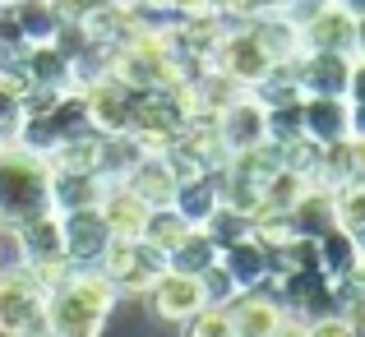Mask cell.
Wrapping results in <instances>:
<instances>
[{
    "label": "cell",
    "instance_id": "obj_1",
    "mask_svg": "<svg viewBox=\"0 0 365 337\" xmlns=\"http://www.w3.org/2000/svg\"><path fill=\"white\" fill-rule=\"evenodd\" d=\"M120 291L98 264L74 268L56 291H46V337H102Z\"/></svg>",
    "mask_w": 365,
    "mask_h": 337
},
{
    "label": "cell",
    "instance_id": "obj_2",
    "mask_svg": "<svg viewBox=\"0 0 365 337\" xmlns=\"http://www.w3.org/2000/svg\"><path fill=\"white\" fill-rule=\"evenodd\" d=\"M51 208V162L24 143L0 148V231Z\"/></svg>",
    "mask_w": 365,
    "mask_h": 337
},
{
    "label": "cell",
    "instance_id": "obj_3",
    "mask_svg": "<svg viewBox=\"0 0 365 337\" xmlns=\"http://www.w3.org/2000/svg\"><path fill=\"white\" fill-rule=\"evenodd\" d=\"M46 333V286L33 268L5 264L0 268V337H37Z\"/></svg>",
    "mask_w": 365,
    "mask_h": 337
},
{
    "label": "cell",
    "instance_id": "obj_4",
    "mask_svg": "<svg viewBox=\"0 0 365 337\" xmlns=\"http://www.w3.org/2000/svg\"><path fill=\"white\" fill-rule=\"evenodd\" d=\"M273 51L264 46V37L255 33V24H241V28H227V37L217 42V56L208 70H222L232 83L241 88H259V83L273 74Z\"/></svg>",
    "mask_w": 365,
    "mask_h": 337
},
{
    "label": "cell",
    "instance_id": "obj_5",
    "mask_svg": "<svg viewBox=\"0 0 365 337\" xmlns=\"http://www.w3.org/2000/svg\"><path fill=\"white\" fill-rule=\"evenodd\" d=\"M98 268L116 282L120 296H148V286L158 282V273L167 268V254L153 249L148 240H111Z\"/></svg>",
    "mask_w": 365,
    "mask_h": 337
},
{
    "label": "cell",
    "instance_id": "obj_6",
    "mask_svg": "<svg viewBox=\"0 0 365 337\" xmlns=\"http://www.w3.org/2000/svg\"><path fill=\"white\" fill-rule=\"evenodd\" d=\"M296 28H301V51L356 56V14L338 0H314L310 14L296 19Z\"/></svg>",
    "mask_w": 365,
    "mask_h": 337
},
{
    "label": "cell",
    "instance_id": "obj_7",
    "mask_svg": "<svg viewBox=\"0 0 365 337\" xmlns=\"http://www.w3.org/2000/svg\"><path fill=\"white\" fill-rule=\"evenodd\" d=\"M148 305L162 323H180L185 328L199 310L208 305V291H204V277L195 273H176V268H162L158 282L148 286Z\"/></svg>",
    "mask_w": 365,
    "mask_h": 337
},
{
    "label": "cell",
    "instance_id": "obj_8",
    "mask_svg": "<svg viewBox=\"0 0 365 337\" xmlns=\"http://www.w3.org/2000/svg\"><path fill=\"white\" fill-rule=\"evenodd\" d=\"M61 240H65V259L88 268V264H102V254L111 245V231L98 208H74V213H61Z\"/></svg>",
    "mask_w": 365,
    "mask_h": 337
},
{
    "label": "cell",
    "instance_id": "obj_9",
    "mask_svg": "<svg viewBox=\"0 0 365 337\" xmlns=\"http://www.w3.org/2000/svg\"><path fill=\"white\" fill-rule=\"evenodd\" d=\"M351 56L338 51H301L296 56V83L305 98H347Z\"/></svg>",
    "mask_w": 365,
    "mask_h": 337
},
{
    "label": "cell",
    "instance_id": "obj_10",
    "mask_svg": "<svg viewBox=\"0 0 365 337\" xmlns=\"http://www.w3.org/2000/svg\"><path fill=\"white\" fill-rule=\"evenodd\" d=\"M217 134H222L227 152H245L268 139V107L255 93H241L227 111H217Z\"/></svg>",
    "mask_w": 365,
    "mask_h": 337
},
{
    "label": "cell",
    "instance_id": "obj_11",
    "mask_svg": "<svg viewBox=\"0 0 365 337\" xmlns=\"http://www.w3.org/2000/svg\"><path fill=\"white\" fill-rule=\"evenodd\" d=\"M232 319L241 337H277V328L287 323V305L268 286H255V291H241L232 301Z\"/></svg>",
    "mask_w": 365,
    "mask_h": 337
},
{
    "label": "cell",
    "instance_id": "obj_12",
    "mask_svg": "<svg viewBox=\"0 0 365 337\" xmlns=\"http://www.w3.org/2000/svg\"><path fill=\"white\" fill-rule=\"evenodd\" d=\"M305 139L329 148V143L351 139V102L347 98H301Z\"/></svg>",
    "mask_w": 365,
    "mask_h": 337
},
{
    "label": "cell",
    "instance_id": "obj_13",
    "mask_svg": "<svg viewBox=\"0 0 365 337\" xmlns=\"http://www.w3.org/2000/svg\"><path fill=\"white\" fill-rule=\"evenodd\" d=\"M217 264L232 273V282L241 286V291H255V286H264L268 277H273V249L255 236H241V240H232V245H222Z\"/></svg>",
    "mask_w": 365,
    "mask_h": 337
},
{
    "label": "cell",
    "instance_id": "obj_14",
    "mask_svg": "<svg viewBox=\"0 0 365 337\" xmlns=\"http://www.w3.org/2000/svg\"><path fill=\"white\" fill-rule=\"evenodd\" d=\"M98 213H102V222H107L111 240H143V227H148V213H153V208L143 204L134 190L107 185V195H102Z\"/></svg>",
    "mask_w": 365,
    "mask_h": 337
},
{
    "label": "cell",
    "instance_id": "obj_15",
    "mask_svg": "<svg viewBox=\"0 0 365 337\" xmlns=\"http://www.w3.org/2000/svg\"><path fill=\"white\" fill-rule=\"evenodd\" d=\"M120 185H125V190H134V195H139L148 208H167V204H176V190H180L162 152H143V157L130 167V176H125Z\"/></svg>",
    "mask_w": 365,
    "mask_h": 337
},
{
    "label": "cell",
    "instance_id": "obj_16",
    "mask_svg": "<svg viewBox=\"0 0 365 337\" xmlns=\"http://www.w3.org/2000/svg\"><path fill=\"white\" fill-rule=\"evenodd\" d=\"M287 217H292V231H296V236H305V240L329 236V231L338 227V204H333V190L305 185V195L287 208Z\"/></svg>",
    "mask_w": 365,
    "mask_h": 337
},
{
    "label": "cell",
    "instance_id": "obj_17",
    "mask_svg": "<svg viewBox=\"0 0 365 337\" xmlns=\"http://www.w3.org/2000/svg\"><path fill=\"white\" fill-rule=\"evenodd\" d=\"M314 245H319V273L329 277L333 286H338V282H347V277L356 273L361 254H365V245H361L356 236H351V231H342V227H333L329 236H319Z\"/></svg>",
    "mask_w": 365,
    "mask_h": 337
},
{
    "label": "cell",
    "instance_id": "obj_18",
    "mask_svg": "<svg viewBox=\"0 0 365 337\" xmlns=\"http://www.w3.org/2000/svg\"><path fill=\"white\" fill-rule=\"evenodd\" d=\"M9 9H14V24H19V33H24L28 46L56 42V33H61V24H65L56 0H19V5H9Z\"/></svg>",
    "mask_w": 365,
    "mask_h": 337
},
{
    "label": "cell",
    "instance_id": "obj_19",
    "mask_svg": "<svg viewBox=\"0 0 365 337\" xmlns=\"http://www.w3.org/2000/svg\"><path fill=\"white\" fill-rule=\"evenodd\" d=\"M217 254H222V249H217V240L208 236L204 227H190L185 236H180V245L171 249L167 254V268H176V273H208V268L217 264Z\"/></svg>",
    "mask_w": 365,
    "mask_h": 337
},
{
    "label": "cell",
    "instance_id": "obj_20",
    "mask_svg": "<svg viewBox=\"0 0 365 337\" xmlns=\"http://www.w3.org/2000/svg\"><path fill=\"white\" fill-rule=\"evenodd\" d=\"M190 231V222L180 217V208L176 204H167V208H153L148 213V227H143V240H148L153 249H162V254H171V249L180 245V236Z\"/></svg>",
    "mask_w": 365,
    "mask_h": 337
},
{
    "label": "cell",
    "instance_id": "obj_21",
    "mask_svg": "<svg viewBox=\"0 0 365 337\" xmlns=\"http://www.w3.org/2000/svg\"><path fill=\"white\" fill-rule=\"evenodd\" d=\"M333 204H338V227L365 245V180H347V185L333 190Z\"/></svg>",
    "mask_w": 365,
    "mask_h": 337
},
{
    "label": "cell",
    "instance_id": "obj_22",
    "mask_svg": "<svg viewBox=\"0 0 365 337\" xmlns=\"http://www.w3.org/2000/svg\"><path fill=\"white\" fill-rule=\"evenodd\" d=\"M305 139V120H301V98L296 102H277L268 107V143L277 148H292V143Z\"/></svg>",
    "mask_w": 365,
    "mask_h": 337
},
{
    "label": "cell",
    "instance_id": "obj_23",
    "mask_svg": "<svg viewBox=\"0 0 365 337\" xmlns=\"http://www.w3.org/2000/svg\"><path fill=\"white\" fill-rule=\"evenodd\" d=\"M185 337H241L236 333V319H232V305H204L185 323Z\"/></svg>",
    "mask_w": 365,
    "mask_h": 337
},
{
    "label": "cell",
    "instance_id": "obj_24",
    "mask_svg": "<svg viewBox=\"0 0 365 337\" xmlns=\"http://www.w3.org/2000/svg\"><path fill=\"white\" fill-rule=\"evenodd\" d=\"M204 277V291H208V305H232L236 296H241V286L232 282V273H227L222 264H213L208 273H199Z\"/></svg>",
    "mask_w": 365,
    "mask_h": 337
},
{
    "label": "cell",
    "instance_id": "obj_25",
    "mask_svg": "<svg viewBox=\"0 0 365 337\" xmlns=\"http://www.w3.org/2000/svg\"><path fill=\"white\" fill-rule=\"evenodd\" d=\"M310 337H356V323L347 319V314H319V319H310Z\"/></svg>",
    "mask_w": 365,
    "mask_h": 337
},
{
    "label": "cell",
    "instance_id": "obj_26",
    "mask_svg": "<svg viewBox=\"0 0 365 337\" xmlns=\"http://www.w3.org/2000/svg\"><path fill=\"white\" fill-rule=\"evenodd\" d=\"M347 102L351 107H365V61L351 56V74H347Z\"/></svg>",
    "mask_w": 365,
    "mask_h": 337
},
{
    "label": "cell",
    "instance_id": "obj_27",
    "mask_svg": "<svg viewBox=\"0 0 365 337\" xmlns=\"http://www.w3.org/2000/svg\"><path fill=\"white\" fill-rule=\"evenodd\" d=\"M347 157H351L356 180H365V134H351V139H347Z\"/></svg>",
    "mask_w": 365,
    "mask_h": 337
},
{
    "label": "cell",
    "instance_id": "obj_28",
    "mask_svg": "<svg viewBox=\"0 0 365 337\" xmlns=\"http://www.w3.org/2000/svg\"><path fill=\"white\" fill-rule=\"evenodd\" d=\"M356 56L365 61V14H356Z\"/></svg>",
    "mask_w": 365,
    "mask_h": 337
},
{
    "label": "cell",
    "instance_id": "obj_29",
    "mask_svg": "<svg viewBox=\"0 0 365 337\" xmlns=\"http://www.w3.org/2000/svg\"><path fill=\"white\" fill-rule=\"evenodd\" d=\"M338 5H347L351 14H365V0H338Z\"/></svg>",
    "mask_w": 365,
    "mask_h": 337
},
{
    "label": "cell",
    "instance_id": "obj_30",
    "mask_svg": "<svg viewBox=\"0 0 365 337\" xmlns=\"http://www.w3.org/2000/svg\"><path fill=\"white\" fill-rule=\"evenodd\" d=\"M37 337H46V333H37Z\"/></svg>",
    "mask_w": 365,
    "mask_h": 337
}]
</instances>
